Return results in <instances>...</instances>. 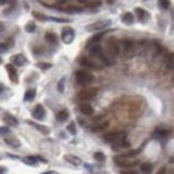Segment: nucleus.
<instances>
[{
  "label": "nucleus",
  "mask_w": 174,
  "mask_h": 174,
  "mask_svg": "<svg viewBox=\"0 0 174 174\" xmlns=\"http://www.w3.org/2000/svg\"><path fill=\"white\" fill-rule=\"evenodd\" d=\"M75 79H77V83L80 84V86H88L94 82V75L87 70H79L75 74Z\"/></svg>",
  "instance_id": "1"
},
{
  "label": "nucleus",
  "mask_w": 174,
  "mask_h": 174,
  "mask_svg": "<svg viewBox=\"0 0 174 174\" xmlns=\"http://www.w3.org/2000/svg\"><path fill=\"white\" fill-rule=\"evenodd\" d=\"M119 50H122L123 54H125V55H126L127 58L133 56V54H134V43H133V40H130V39H123V40H120V43H119Z\"/></svg>",
  "instance_id": "2"
},
{
  "label": "nucleus",
  "mask_w": 174,
  "mask_h": 174,
  "mask_svg": "<svg viewBox=\"0 0 174 174\" xmlns=\"http://www.w3.org/2000/svg\"><path fill=\"white\" fill-rule=\"evenodd\" d=\"M106 47H107V52H109V55L113 58V56H117L119 54V43L115 40L114 38H110L109 40L106 42Z\"/></svg>",
  "instance_id": "3"
},
{
  "label": "nucleus",
  "mask_w": 174,
  "mask_h": 174,
  "mask_svg": "<svg viewBox=\"0 0 174 174\" xmlns=\"http://www.w3.org/2000/svg\"><path fill=\"white\" fill-rule=\"evenodd\" d=\"M96 94H98V88L92 87V88H86V90H82L78 94V96H79V99H82V101H90V99H92V98L96 96Z\"/></svg>",
  "instance_id": "4"
},
{
  "label": "nucleus",
  "mask_w": 174,
  "mask_h": 174,
  "mask_svg": "<svg viewBox=\"0 0 174 174\" xmlns=\"http://www.w3.org/2000/svg\"><path fill=\"white\" fill-rule=\"evenodd\" d=\"M75 38V31L71 28V27H66L62 31V40L66 43V44H70L73 43V40Z\"/></svg>",
  "instance_id": "5"
},
{
  "label": "nucleus",
  "mask_w": 174,
  "mask_h": 174,
  "mask_svg": "<svg viewBox=\"0 0 174 174\" xmlns=\"http://www.w3.org/2000/svg\"><path fill=\"white\" fill-rule=\"evenodd\" d=\"M79 63H80V66L86 67V68H92V70H101L102 68V64L96 63L95 60L90 59V58H82V59L79 60Z\"/></svg>",
  "instance_id": "6"
},
{
  "label": "nucleus",
  "mask_w": 174,
  "mask_h": 174,
  "mask_svg": "<svg viewBox=\"0 0 174 174\" xmlns=\"http://www.w3.org/2000/svg\"><path fill=\"white\" fill-rule=\"evenodd\" d=\"M114 161H115V163L120 167H130V166H134V165L137 163V161L135 162H130L129 158H127V155H117V157H114Z\"/></svg>",
  "instance_id": "7"
},
{
  "label": "nucleus",
  "mask_w": 174,
  "mask_h": 174,
  "mask_svg": "<svg viewBox=\"0 0 174 174\" xmlns=\"http://www.w3.org/2000/svg\"><path fill=\"white\" fill-rule=\"evenodd\" d=\"M110 24H111L110 20H98L95 23L87 26V31H99V30H103L106 27H109Z\"/></svg>",
  "instance_id": "8"
},
{
  "label": "nucleus",
  "mask_w": 174,
  "mask_h": 174,
  "mask_svg": "<svg viewBox=\"0 0 174 174\" xmlns=\"http://www.w3.org/2000/svg\"><path fill=\"white\" fill-rule=\"evenodd\" d=\"M32 117L35 119H38V120H43L44 119V117H46V110H44V107L42 105H36L34 107Z\"/></svg>",
  "instance_id": "9"
},
{
  "label": "nucleus",
  "mask_w": 174,
  "mask_h": 174,
  "mask_svg": "<svg viewBox=\"0 0 174 174\" xmlns=\"http://www.w3.org/2000/svg\"><path fill=\"white\" fill-rule=\"evenodd\" d=\"M11 62H12L13 66L20 67V66H24L27 63V59H26L24 55H21V54H17V55H13L11 58Z\"/></svg>",
  "instance_id": "10"
},
{
  "label": "nucleus",
  "mask_w": 174,
  "mask_h": 174,
  "mask_svg": "<svg viewBox=\"0 0 174 174\" xmlns=\"http://www.w3.org/2000/svg\"><path fill=\"white\" fill-rule=\"evenodd\" d=\"M123 135V133L122 131H113V133H107L106 135L103 137V139L106 141V142H114L115 139H118L119 137H122Z\"/></svg>",
  "instance_id": "11"
},
{
  "label": "nucleus",
  "mask_w": 174,
  "mask_h": 174,
  "mask_svg": "<svg viewBox=\"0 0 174 174\" xmlns=\"http://www.w3.org/2000/svg\"><path fill=\"white\" fill-rule=\"evenodd\" d=\"M135 15L138 16V19H139L142 23L147 21V20H149V17H150L149 12L145 11V10H142V8H135Z\"/></svg>",
  "instance_id": "12"
},
{
  "label": "nucleus",
  "mask_w": 174,
  "mask_h": 174,
  "mask_svg": "<svg viewBox=\"0 0 174 174\" xmlns=\"http://www.w3.org/2000/svg\"><path fill=\"white\" fill-rule=\"evenodd\" d=\"M58 10L63 11V12H68V13H73V12H80L82 11V7H78V6H73V4H67V6L63 7H59Z\"/></svg>",
  "instance_id": "13"
},
{
  "label": "nucleus",
  "mask_w": 174,
  "mask_h": 174,
  "mask_svg": "<svg viewBox=\"0 0 174 174\" xmlns=\"http://www.w3.org/2000/svg\"><path fill=\"white\" fill-rule=\"evenodd\" d=\"M7 71H8V74H10V78L13 83H17V73H16V68H15V66L13 64H7Z\"/></svg>",
  "instance_id": "14"
},
{
  "label": "nucleus",
  "mask_w": 174,
  "mask_h": 174,
  "mask_svg": "<svg viewBox=\"0 0 174 174\" xmlns=\"http://www.w3.org/2000/svg\"><path fill=\"white\" fill-rule=\"evenodd\" d=\"M80 113L84 114V115H92L94 114V109H92V106L90 103H87V102H84V103L80 105Z\"/></svg>",
  "instance_id": "15"
},
{
  "label": "nucleus",
  "mask_w": 174,
  "mask_h": 174,
  "mask_svg": "<svg viewBox=\"0 0 174 174\" xmlns=\"http://www.w3.org/2000/svg\"><path fill=\"white\" fill-rule=\"evenodd\" d=\"M64 159H66L68 163L74 165V166H79V165L82 163L80 158H78L77 155H73V154H66V155H64Z\"/></svg>",
  "instance_id": "16"
},
{
  "label": "nucleus",
  "mask_w": 174,
  "mask_h": 174,
  "mask_svg": "<svg viewBox=\"0 0 174 174\" xmlns=\"http://www.w3.org/2000/svg\"><path fill=\"white\" fill-rule=\"evenodd\" d=\"M113 143V149H120V147H125V146H129V142L125 141L123 137H119L118 139H115L114 142H111Z\"/></svg>",
  "instance_id": "17"
},
{
  "label": "nucleus",
  "mask_w": 174,
  "mask_h": 174,
  "mask_svg": "<svg viewBox=\"0 0 174 174\" xmlns=\"http://www.w3.org/2000/svg\"><path fill=\"white\" fill-rule=\"evenodd\" d=\"M122 21L127 26H131L134 23V15L131 12H125L122 15Z\"/></svg>",
  "instance_id": "18"
},
{
  "label": "nucleus",
  "mask_w": 174,
  "mask_h": 174,
  "mask_svg": "<svg viewBox=\"0 0 174 174\" xmlns=\"http://www.w3.org/2000/svg\"><path fill=\"white\" fill-rule=\"evenodd\" d=\"M44 38H46V40L50 44H54V46H56L58 44V36L54 32H47L46 35H44Z\"/></svg>",
  "instance_id": "19"
},
{
  "label": "nucleus",
  "mask_w": 174,
  "mask_h": 174,
  "mask_svg": "<svg viewBox=\"0 0 174 174\" xmlns=\"http://www.w3.org/2000/svg\"><path fill=\"white\" fill-rule=\"evenodd\" d=\"M102 52H103V48H102V47L99 46V44H95V46H92V47H91V50H90L91 56H94V58H98Z\"/></svg>",
  "instance_id": "20"
},
{
  "label": "nucleus",
  "mask_w": 174,
  "mask_h": 174,
  "mask_svg": "<svg viewBox=\"0 0 174 174\" xmlns=\"http://www.w3.org/2000/svg\"><path fill=\"white\" fill-rule=\"evenodd\" d=\"M153 172V165L149 163V162H145L141 165V173L142 174H151Z\"/></svg>",
  "instance_id": "21"
},
{
  "label": "nucleus",
  "mask_w": 174,
  "mask_h": 174,
  "mask_svg": "<svg viewBox=\"0 0 174 174\" xmlns=\"http://www.w3.org/2000/svg\"><path fill=\"white\" fill-rule=\"evenodd\" d=\"M3 119L6 120L8 125H11V126H16V125H17V119L13 117V115H11V114H6L3 117Z\"/></svg>",
  "instance_id": "22"
},
{
  "label": "nucleus",
  "mask_w": 174,
  "mask_h": 174,
  "mask_svg": "<svg viewBox=\"0 0 174 174\" xmlns=\"http://www.w3.org/2000/svg\"><path fill=\"white\" fill-rule=\"evenodd\" d=\"M4 142L8 145H11L12 147H20V142L16 139V138H11V137H6L4 138Z\"/></svg>",
  "instance_id": "23"
},
{
  "label": "nucleus",
  "mask_w": 174,
  "mask_h": 174,
  "mask_svg": "<svg viewBox=\"0 0 174 174\" xmlns=\"http://www.w3.org/2000/svg\"><path fill=\"white\" fill-rule=\"evenodd\" d=\"M36 95V91L34 90V88H30V90H27L26 94H24V101L26 102H31Z\"/></svg>",
  "instance_id": "24"
},
{
  "label": "nucleus",
  "mask_w": 174,
  "mask_h": 174,
  "mask_svg": "<svg viewBox=\"0 0 174 174\" xmlns=\"http://www.w3.org/2000/svg\"><path fill=\"white\" fill-rule=\"evenodd\" d=\"M56 119L59 120V122H64V120L68 119V111L67 110H62L59 113L56 114Z\"/></svg>",
  "instance_id": "25"
},
{
  "label": "nucleus",
  "mask_w": 174,
  "mask_h": 174,
  "mask_svg": "<svg viewBox=\"0 0 174 174\" xmlns=\"http://www.w3.org/2000/svg\"><path fill=\"white\" fill-rule=\"evenodd\" d=\"M28 123H30V125H32V126H34L35 129H38V130H39L40 133H43V134H48V133H50V130H48V127L43 126V125H38V123H34V122H31V120H28Z\"/></svg>",
  "instance_id": "26"
},
{
  "label": "nucleus",
  "mask_w": 174,
  "mask_h": 174,
  "mask_svg": "<svg viewBox=\"0 0 174 174\" xmlns=\"http://www.w3.org/2000/svg\"><path fill=\"white\" fill-rule=\"evenodd\" d=\"M158 4L161 8H163V10H167L169 7H170V0H158Z\"/></svg>",
  "instance_id": "27"
},
{
  "label": "nucleus",
  "mask_w": 174,
  "mask_h": 174,
  "mask_svg": "<svg viewBox=\"0 0 174 174\" xmlns=\"http://www.w3.org/2000/svg\"><path fill=\"white\" fill-rule=\"evenodd\" d=\"M32 15L36 17V19H39V20H42V21H46V20H48V17L47 16H44L43 13H40V12H38V11H34L32 12Z\"/></svg>",
  "instance_id": "28"
},
{
  "label": "nucleus",
  "mask_w": 174,
  "mask_h": 174,
  "mask_svg": "<svg viewBox=\"0 0 174 174\" xmlns=\"http://www.w3.org/2000/svg\"><path fill=\"white\" fill-rule=\"evenodd\" d=\"M35 28H36V26H35L34 21H28V23L26 24V31L27 32H34Z\"/></svg>",
  "instance_id": "29"
},
{
  "label": "nucleus",
  "mask_w": 174,
  "mask_h": 174,
  "mask_svg": "<svg viewBox=\"0 0 174 174\" xmlns=\"http://www.w3.org/2000/svg\"><path fill=\"white\" fill-rule=\"evenodd\" d=\"M94 158H95V159L98 161V162H105V159H106L105 154H103V153H99V151L94 154Z\"/></svg>",
  "instance_id": "30"
},
{
  "label": "nucleus",
  "mask_w": 174,
  "mask_h": 174,
  "mask_svg": "<svg viewBox=\"0 0 174 174\" xmlns=\"http://www.w3.org/2000/svg\"><path fill=\"white\" fill-rule=\"evenodd\" d=\"M39 159H40V157H27L23 161H24L26 163H35V162H38Z\"/></svg>",
  "instance_id": "31"
},
{
  "label": "nucleus",
  "mask_w": 174,
  "mask_h": 174,
  "mask_svg": "<svg viewBox=\"0 0 174 174\" xmlns=\"http://www.w3.org/2000/svg\"><path fill=\"white\" fill-rule=\"evenodd\" d=\"M39 68H43V70H48L51 68V63H42V62H39V63L36 64Z\"/></svg>",
  "instance_id": "32"
},
{
  "label": "nucleus",
  "mask_w": 174,
  "mask_h": 174,
  "mask_svg": "<svg viewBox=\"0 0 174 174\" xmlns=\"http://www.w3.org/2000/svg\"><path fill=\"white\" fill-rule=\"evenodd\" d=\"M67 130H68L71 134H77V129H75V123H70L68 127H67Z\"/></svg>",
  "instance_id": "33"
},
{
  "label": "nucleus",
  "mask_w": 174,
  "mask_h": 174,
  "mask_svg": "<svg viewBox=\"0 0 174 174\" xmlns=\"http://www.w3.org/2000/svg\"><path fill=\"white\" fill-rule=\"evenodd\" d=\"M58 91H60V92H63V91H64V78L60 80L59 84H58Z\"/></svg>",
  "instance_id": "34"
},
{
  "label": "nucleus",
  "mask_w": 174,
  "mask_h": 174,
  "mask_svg": "<svg viewBox=\"0 0 174 174\" xmlns=\"http://www.w3.org/2000/svg\"><path fill=\"white\" fill-rule=\"evenodd\" d=\"M8 133H10V129H8L7 126H3V127H0V135H7Z\"/></svg>",
  "instance_id": "35"
},
{
  "label": "nucleus",
  "mask_w": 174,
  "mask_h": 174,
  "mask_svg": "<svg viewBox=\"0 0 174 174\" xmlns=\"http://www.w3.org/2000/svg\"><path fill=\"white\" fill-rule=\"evenodd\" d=\"M157 135H159L161 138H166L169 135V131H166V130H163V131L162 130H158L157 131Z\"/></svg>",
  "instance_id": "36"
},
{
  "label": "nucleus",
  "mask_w": 174,
  "mask_h": 174,
  "mask_svg": "<svg viewBox=\"0 0 174 174\" xmlns=\"http://www.w3.org/2000/svg\"><path fill=\"white\" fill-rule=\"evenodd\" d=\"M86 6L87 7H99L101 3L99 2H86Z\"/></svg>",
  "instance_id": "37"
},
{
  "label": "nucleus",
  "mask_w": 174,
  "mask_h": 174,
  "mask_svg": "<svg viewBox=\"0 0 174 174\" xmlns=\"http://www.w3.org/2000/svg\"><path fill=\"white\" fill-rule=\"evenodd\" d=\"M120 174H138L135 170H126V172H120Z\"/></svg>",
  "instance_id": "38"
},
{
  "label": "nucleus",
  "mask_w": 174,
  "mask_h": 174,
  "mask_svg": "<svg viewBox=\"0 0 174 174\" xmlns=\"http://www.w3.org/2000/svg\"><path fill=\"white\" fill-rule=\"evenodd\" d=\"M4 51H7V46L3 44V43H0V52H4Z\"/></svg>",
  "instance_id": "39"
},
{
  "label": "nucleus",
  "mask_w": 174,
  "mask_h": 174,
  "mask_svg": "<svg viewBox=\"0 0 174 174\" xmlns=\"http://www.w3.org/2000/svg\"><path fill=\"white\" fill-rule=\"evenodd\" d=\"M157 174H166V167H161Z\"/></svg>",
  "instance_id": "40"
},
{
  "label": "nucleus",
  "mask_w": 174,
  "mask_h": 174,
  "mask_svg": "<svg viewBox=\"0 0 174 174\" xmlns=\"http://www.w3.org/2000/svg\"><path fill=\"white\" fill-rule=\"evenodd\" d=\"M2 31H4V23L0 21V32H2Z\"/></svg>",
  "instance_id": "41"
},
{
  "label": "nucleus",
  "mask_w": 174,
  "mask_h": 174,
  "mask_svg": "<svg viewBox=\"0 0 174 174\" xmlns=\"http://www.w3.org/2000/svg\"><path fill=\"white\" fill-rule=\"evenodd\" d=\"M6 173V169H4L3 166H0V174H4Z\"/></svg>",
  "instance_id": "42"
},
{
  "label": "nucleus",
  "mask_w": 174,
  "mask_h": 174,
  "mask_svg": "<svg viewBox=\"0 0 174 174\" xmlns=\"http://www.w3.org/2000/svg\"><path fill=\"white\" fill-rule=\"evenodd\" d=\"M4 91V86H3V84H0V94H2Z\"/></svg>",
  "instance_id": "43"
},
{
  "label": "nucleus",
  "mask_w": 174,
  "mask_h": 174,
  "mask_svg": "<svg viewBox=\"0 0 174 174\" xmlns=\"http://www.w3.org/2000/svg\"><path fill=\"white\" fill-rule=\"evenodd\" d=\"M7 0H0V6H3V4H6Z\"/></svg>",
  "instance_id": "44"
},
{
  "label": "nucleus",
  "mask_w": 174,
  "mask_h": 174,
  "mask_svg": "<svg viewBox=\"0 0 174 174\" xmlns=\"http://www.w3.org/2000/svg\"><path fill=\"white\" fill-rule=\"evenodd\" d=\"M2 62H3V59H2V56H0V64H2Z\"/></svg>",
  "instance_id": "45"
}]
</instances>
